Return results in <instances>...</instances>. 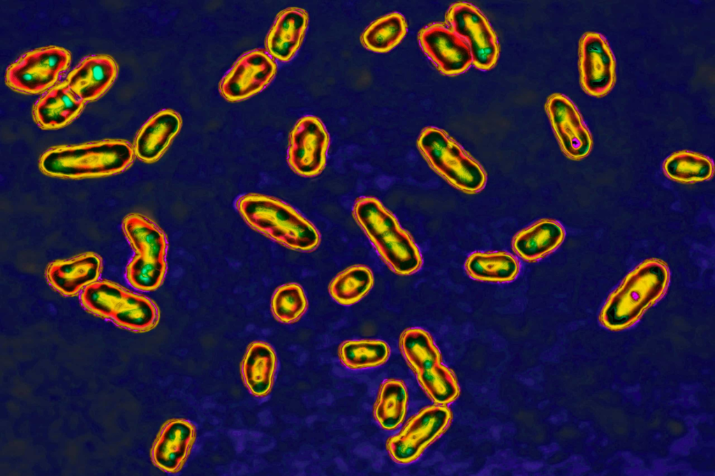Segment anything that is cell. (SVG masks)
<instances>
[{
    "label": "cell",
    "mask_w": 715,
    "mask_h": 476,
    "mask_svg": "<svg viewBox=\"0 0 715 476\" xmlns=\"http://www.w3.org/2000/svg\"><path fill=\"white\" fill-rule=\"evenodd\" d=\"M353 215L378 255L396 274L409 275L422 267L420 251L395 216L376 198L360 197Z\"/></svg>",
    "instance_id": "cell-1"
},
{
    "label": "cell",
    "mask_w": 715,
    "mask_h": 476,
    "mask_svg": "<svg viewBox=\"0 0 715 476\" xmlns=\"http://www.w3.org/2000/svg\"><path fill=\"white\" fill-rule=\"evenodd\" d=\"M101 272V260L94 253L51 262L45 271L49 284L59 292L71 296L95 282Z\"/></svg>",
    "instance_id": "cell-15"
},
{
    "label": "cell",
    "mask_w": 715,
    "mask_h": 476,
    "mask_svg": "<svg viewBox=\"0 0 715 476\" xmlns=\"http://www.w3.org/2000/svg\"><path fill=\"white\" fill-rule=\"evenodd\" d=\"M277 369V357L272 348L267 343H252L242 364L244 382L255 396H267L272 387Z\"/></svg>",
    "instance_id": "cell-23"
},
{
    "label": "cell",
    "mask_w": 715,
    "mask_h": 476,
    "mask_svg": "<svg viewBox=\"0 0 715 476\" xmlns=\"http://www.w3.org/2000/svg\"><path fill=\"white\" fill-rule=\"evenodd\" d=\"M408 405L406 387L401 380H384L378 390L374 406V416L385 430H394L404 422Z\"/></svg>",
    "instance_id": "cell-25"
},
{
    "label": "cell",
    "mask_w": 715,
    "mask_h": 476,
    "mask_svg": "<svg viewBox=\"0 0 715 476\" xmlns=\"http://www.w3.org/2000/svg\"><path fill=\"white\" fill-rule=\"evenodd\" d=\"M450 29L468 45L472 63L481 70H489L497 62L499 46L495 32L486 17L471 3H452L445 14Z\"/></svg>",
    "instance_id": "cell-9"
},
{
    "label": "cell",
    "mask_w": 715,
    "mask_h": 476,
    "mask_svg": "<svg viewBox=\"0 0 715 476\" xmlns=\"http://www.w3.org/2000/svg\"><path fill=\"white\" fill-rule=\"evenodd\" d=\"M464 267L471 278L491 283L513 281L520 271L518 260L505 251L474 252L467 258Z\"/></svg>",
    "instance_id": "cell-24"
},
{
    "label": "cell",
    "mask_w": 715,
    "mask_h": 476,
    "mask_svg": "<svg viewBox=\"0 0 715 476\" xmlns=\"http://www.w3.org/2000/svg\"><path fill=\"white\" fill-rule=\"evenodd\" d=\"M578 67L582 89L597 98L606 96L615 80V61L607 41L600 34L584 33L579 43Z\"/></svg>",
    "instance_id": "cell-11"
},
{
    "label": "cell",
    "mask_w": 715,
    "mask_h": 476,
    "mask_svg": "<svg viewBox=\"0 0 715 476\" xmlns=\"http://www.w3.org/2000/svg\"><path fill=\"white\" fill-rule=\"evenodd\" d=\"M70 52L50 46L25 53L10 64L5 81L11 89L27 94L40 93L52 86L68 66Z\"/></svg>",
    "instance_id": "cell-7"
},
{
    "label": "cell",
    "mask_w": 715,
    "mask_h": 476,
    "mask_svg": "<svg viewBox=\"0 0 715 476\" xmlns=\"http://www.w3.org/2000/svg\"><path fill=\"white\" fill-rule=\"evenodd\" d=\"M181 126V117L175 111L165 109L158 112L138 131L135 140V154L145 162L158 160L178 133Z\"/></svg>",
    "instance_id": "cell-19"
},
{
    "label": "cell",
    "mask_w": 715,
    "mask_h": 476,
    "mask_svg": "<svg viewBox=\"0 0 715 476\" xmlns=\"http://www.w3.org/2000/svg\"><path fill=\"white\" fill-rule=\"evenodd\" d=\"M271 308L274 317L283 323L298 320L305 313L307 299L301 286L288 283L277 288L274 293Z\"/></svg>",
    "instance_id": "cell-32"
},
{
    "label": "cell",
    "mask_w": 715,
    "mask_h": 476,
    "mask_svg": "<svg viewBox=\"0 0 715 476\" xmlns=\"http://www.w3.org/2000/svg\"><path fill=\"white\" fill-rule=\"evenodd\" d=\"M407 22L399 13L393 12L371 22L360 37L362 45L374 52L385 53L396 47L407 33Z\"/></svg>",
    "instance_id": "cell-26"
},
{
    "label": "cell",
    "mask_w": 715,
    "mask_h": 476,
    "mask_svg": "<svg viewBox=\"0 0 715 476\" xmlns=\"http://www.w3.org/2000/svg\"><path fill=\"white\" fill-rule=\"evenodd\" d=\"M338 355L345 366L356 370L383 364L390 357V350L381 340H353L342 343Z\"/></svg>",
    "instance_id": "cell-30"
},
{
    "label": "cell",
    "mask_w": 715,
    "mask_h": 476,
    "mask_svg": "<svg viewBox=\"0 0 715 476\" xmlns=\"http://www.w3.org/2000/svg\"><path fill=\"white\" fill-rule=\"evenodd\" d=\"M418 40L425 54L444 75L462 73L472 64L466 43L443 23L424 27L418 33Z\"/></svg>",
    "instance_id": "cell-13"
},
{
    "label": "cell",
    "mask_w": 715,
    "mask_h": 476,
    "mask_svg": "<svg viewBox=\"0 0 715 476\" xmlns=\"http://www.w3.org/2000/svg\"><path fill=\"white\" fill-rule=\"evenodd\" d=\"M399 347L406 362L416 373L441 363L438 348L430 334L421 328L404 330L399 339Z\"/></svg>",
    "instance_id": "cell-27"
},
{
    "label": "cell",
    "mask_w": 715,
    "mask_h": 476,
    "mask_svg": "<svg viewBox=\"0 0 715 476\" xmlns=\"http://www.w3.org/2000/svg\"><path fill=\"white\" fill-rule=\"evenodd\" d=\"M329 143L328 133L320 119L312 115L302 117L290 133L289 166L300 176H317L325 168Z\"/></svg>",
    "instance_id": "cell-10"
},
{
    "label": "cell",
    "mask_w": 715,
    "mask_h": 476,
    "mask_svg": "<svg viewBox=\"0 0 715 476\" xmlns=\"http://www.w3.org/2000/svg\"><path fill=\"white\" fill-rule=\"evenodd\" d=\"M309 15L300 8L281 11L266 38V48L275 59L290 61L300 48L308 27Z\"/></svg>",
    "instance_id": "cell-18"
},
{
    "label": "cell",
    "mask_w": 715,
    "mask_h": 476,
    "mask_svg": "<svg viewBox=\"0 0 715 476\" xmlns=\"http://www.w3.org/2000/svg\"><path fill=\"white\" fill-rule=\"evenodd\" d=\"M236 207L250 226L286 247L311 251L320 244V235L315 226L279 199L247 193L237 200Z\"/></svg>",
    "instance_id": "cell-2"
},
{
    "label": "cell",
    "mask_w": 715,
    "mask_h": 476,
    "mask_svg": "<svg viewBox=\"0 0 715 476\" xmlns=\"http://www.w3.org/2000/svg\"><path fill=\"white\" fill-rule=\"evenodd\" d=\"M417 146L429 166L456 188L476 193L485 187L487 176L482 166L444 131L425 128Z\"/></svg>",
    "instance_id": "cell-5"
},
{
    "label": "cell",
    "mask_w": 715,
    "mask_h": 476,
    "mask_svg": "<svg viewBox=\"0 0 715 476\" xmlns=\"http://www.w3.org/2000/svg\"><path fill=\"white\" fill-rule=\"evenodd\" d=\"M416 374L420 385L435 403L448 404L459 396V387L454 374L441 363Z\"/></svg>",
    "instance_id": "cell-31"
},
{
    "label": "cell",
    "mask_w": 715,
    "mask_h": 476,
    "mask_svg": "<svg viewBox=\"0 0 715 476\" xmlns=\"http://www.w3.org/2000/svg\"><path fill=\"white\" fill-rule=\"evenodd\" d=\"M166 268L165 260L147 262L135 255L126 267V278L137 289L154 290L162 283Z\"/></svg>",
    "instance_id": "cell-33"
},
{
    "label": "cell",
    "mask_w": 715,
    "mask_h": 476,
    "mask_svg": "<svg viewBox=\"0 0 715 476\" xmlns=\"http://www.w3.org/2000/svg\"><path fill=\"white\" fill-rule=\"evenodd\" d=\"M117 74V64L111 57L93 55L85 58L68 74L66 84L83 101H92L110 87Z\"/></svg>",
    "instance_id": "cell-16"
},
{
    "label": "cell",
    "mask_w": 715,
    "mask_h": 476,
    "mask_svg": "<svg viewBox=\"0 0 715 476\" xmlns=\"http://www.w3.org/2000/svg\"><path fill=\"white\" fill-rule=\"evenodd\" d=\"M196 438L195 426L184 419H173L163 428L152 452L155 463L169 473L184 466Z\"/></svg>",
    "instance_id": "cell-17"
},
{
    "label": "cell",
    "mask_w": 715,
    "mask_h": 476,
    "mask_svg": "<svg viewBox=\"0 0 715 476\" xmlns=\"http://www.w3.org/2000/svg\"><path fill=\"white\" fill-rule=\"evenodd\" d=\"M452 419L443 405L427 406L412 416L399 432L385 443L390 457L406 464L415 461L425 449L446 429Z\"/></svg>",
    "instance_id": "cell-8"
},
{
    "label": "cell",
    "mask_w": 715,
    "mask_h": 476,
    "mask_svg": "<svg viewBox=\"0 0 715 476\" xmlns=\"http://www.w3.org/2000/svg\"><path fill=\"white\" fill-rule=\"evenodd\" d=\"M373 284L374 276L371 269L364 265H354L333 278L329 285V292L337 303L349 306L364 297Z\"/></svg>",
    "instance_id": "cell-28"
},
{
    "label": "cell",
    "mask_w": 715,
    "mask_h": 476,
    "mask_svg": "<svg viewBox=\"0 0 715 476\" xmlns=\"http://www.w3.org/2000/svg\"><path fill=\"white\" fill-rule=\"evenodd\" d=\"M83 104V101L71 91L67 84L63 83L38 100L34 107V119L43 128H57L75 118Z\"/></svg>",
    "instance_id": "cell-21"
},
{
    "label": "cell",
    "mask_w": 715,
    "mask_h": 476,
    "mask_svg": "<svg viewBox=\"0 0 715 476\" xmlns=\"http://www.w3.org/2000/svg\"><path fill=\"white\" fill-rule=\"evenodd\" d=\"M663 168L669 178L683 183L707 180L714 173V164L710 158L688 151L671 154L664 161Z\"/></svg>",
    "instance_id": "cell-29"
},
{
    "label": "cell",
    "mask_w": 715,
    "mask_h": 476,
    "mask_svg": "<svg viewBox=\"0 0 715 476\" xmlns=\"http://www.w3.org/2000/svg\"><path fill=\"white\" fill-rule=\"evenodd\" d=\"M122 228L137 256L147 262L165 260L166 239L153 222L140 214H131L124 218Z\"/></svg>",
    "instance_id": "cell-22"
},
{
    "label": "cell",
    "mask_w": 715,
    "mask_h": 476,
    "mask_svg": "<svg viewBox=\"0 0 715 476\" xmlns=\"http://www.w3.org/2000/svg\"><path fill=\"white\" fill-rule=\"evenodd\" d=\"M669 283L667 265L649 259L635 268L610 295L600 315L602 323L622 329L635 322L665 293Z\"/></svg>",
    "instance_id": "cell-4"
},
{
    "label": "cell",
    "mask_w": 715,
    "mask_h": 476,
    "mask_svg": "<svg viewBox=\"0 0 715 476\" xmlns=\"http://www.w3.org/2000/svg\"><path fill=\"white\" fill-rule=\"evenodd\" d=\"M545 107L563 153L573 160L587 156L592 139L574 103L565 95L554 93L547 98Z\"/></svg>",
    "instance_id": "cell-12"
},
{
    "label": "cell",
    "mask_w": 715,
    "mask_h": 476,
    "mask_svg": "<svg viewBox=\"0 0 715 476\" xmlns=\"http://www.w3.org/2000/svg\"><path fill=\"white\" fill-rule=\"evenodd\" d=\"M275 61L263 50L242 55L222 79L221 95L228 101H242L263 89L277 73Z\"/></svg>",
    "instance_id": "cell-14"
},
{
    "label": "cell",
    "mask_w": 715,
    "mask_h": 476,
    "mask_svg": "<svg viewBox=\"0 0 715 476\" xmlns=\"http://www.w3.org/2000/svg\"><path fill=\"white\" fill-rule=\"evenodd\" d=\"M131 145L121 140H108L46 151L40 158V169L46 174L82 178L116 174L133 160Z\"/></svg>",
    "instance_id": "cell-3"
},
{
    "label": "cell",
    "mask_w": 715,
    "mask_h": 476,
    "mask_svg": "<svg viewBox=\"0 0 715 476\" xmlns=\"http://www.w3.org/2000/svg\"><path fill=\"white\" fill-rule=\"evenodd\" d=\"M564 237L565 230L558 221L543 218L518 232L513 238L512 248L523 260L533 262L554 251Z\"/></svg>",
    "instance_id": "cell-20"
},
{
    "label": "cell",
    "mask_w": 715,
    "mask_h": 476,
    "mask_svg": "<svg viewBox=\"0 0 715 476\" xmlns=\"http://www.w3.org/2000/svg\"><path fill=\"white\" fill-rule=\"evenodd\" d=\"M80 302L90 312L134 330L151 329L158 320V310L152 301L109 281L86 286Z\"/></svg>",
    "instance_id": "cell-6"
}]
</instances>
